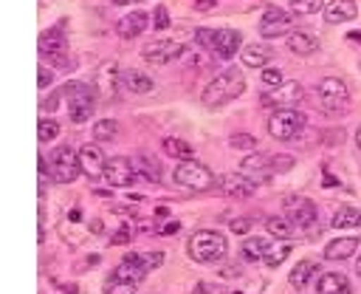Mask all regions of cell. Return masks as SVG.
I'll list each match as a JSON object with an SVG mask.
<instances>
[{"mask_svg":"<svg viewBox=\"0 0 361 294\" xmlns=\"http://www.w3.org/2000/svg\"><path fill=\"white\" fill-rule=\"evenodd\" d=\"M243 90H245V76H243V71L228 65L226 71H220V74L203 88V96H200V99H203L206 107H220V105L237 99Z\"/></svg>","mask_w":361,"mask_h":294,"instance_id":"cell-1","label":"cell"},{"mask_svg":"<svg viewBox=\"0 0 361 294\" xmlns=\"http://www.w3.org/2000/svg\"><path fill=\"white\" fill-rule=\"evenodd\" d=\"M65 105H68V116L73 119V124H85L90 116H93V105H96V96H93V88L85 85V82H68L59 88Z\"/></svg>","mask_w":361,"mask_h":294,"instance_id":"cell-2","label":"cell"},{"mask_svg":"<svg viewBox=\"0 0 361 294\" xmlns=\"http://www.w3.org/2000/svg\"><path fill=\"white\" fill-rule=\"evenodd\" d=\"M161 263H164V252H127L121 257V263L116 266L113 277L127 280V283H138V280H144V274L149 269H155Z\"/></svg>","mask_w":361,"mask_h":294,"instance_id":"cell-3","label":"cell"},{"mask_svg":"<svg viewBox=\"0 0 361 294\" xmlns=\"http://www.w3.org/2000/svg\"><path fill=\"white\" fill-rule=\"evenodd\" d=\"M228 252V243L220 232H195L189 237V254L197 263H220Z\"/></svg>","mask_w":361,"mask_h":294,"instance_id":"cell-4","label":"cell"},{"mask_svg":"<svg viewBox=\"0 0 361 294\" xmlns=\"http://www.w3.org/2000/svg\"><path fill=\"white\" fill-rule=\"evenodd\" d=\"M305 113H299L296 107H279V110H274L271 116H268V133H271V139H276V141H293L299 133H302V127H305Z\"/></svg>","mask_w":361,"mask_h":294,"instance_id":"cell-5","label":"cell"},{"mask_svg":"<svg viewBox=\"0 0 361 294\" xmlns=\"http://www.w3.org/2000/svg\"><path fill=\"white\" fill-rule=\"evenodd\" d=\"M48 167H51V178L56 184H73L76 175L82 172V161H79V153L68 144L56 147L51 155H48Z\"/></svg>","mask_w":361,"mask_h":294,"instance_id":"cell-6","label":"cell"},{"mask_svg":"<svg viewBox=\"0 0 361 294\" xmlns=\"http://www.w3.org/2000/svg\"><path fill=\"white\" fill-rule=\"evenodd\" d=\"M172 178H175V184H178V187H183V189H192V192H203V189H209V187L214 184V175H212V170H209L206 164L195 161V158H186V161H180V164L175 167Z\"/></svg>","mask_w":361,"mask_h":294,"instance_id":"cell-7","label":"cell"},{"mask_svg":"<svg viewBox=\"0 0 361 294\" xmlns=\"http://www.w3.org/2000/svg\"><path fill=\"white\" fill-rule=\"evenodd\" d=\"M39 54L48 59L51 68H71V54H68V42L62 37V23L39 37Z\"/></svg>","mask_w":361,"mask_h":294,"instance_id":"cell-8","label":"cell"},{"mask_svg":"<svg viewBox=\"0 0 361 294\" xmlns=\"http://www.w3.org/2000/svg\"><path fill=\"white\" fill-rule=\"evenodd\" d=\"M285 218L296 226V229H313L319 220V209L310 198L302 195H288L285 198Z\"/></svg>","mask_w":361,"mask_h":294,"instance_id":"cell-9","label":"cell"},{"mask_svg":"<svg viewBox=\"0 0 361 294\" xmlns=\"http://www.w3.org/2000/svg\"><path fill=\"white\" fill-rule=\"evenodd\" d=\"M347 102H350V93H347V85H344L341 79L324 76V79L319 82V105H322V110H327V113H341V110L347 107Z\"/></svg>","mask_w":361,"mask_h":294,"instance_id":"cell-10","label":"cell"},{"mask_svg":"<svg viewBox=\"0 0 361 294\" xmlns=\"http://www.w3.org/2000/svg\"><path fill=\"white\" fill-rule=\"evenodd\" d=\"M302 96H305V90H302V85L299 82H282L279 88H274L271 93H262V105L265 107H296L299 102H302Z\"/></svg>","mask_w":361,"mask_h":294,"instance_id":"cell-11","label":"cell"},{"mask_svg":"<svg viewBox=\"0 0 361 294\" xmlns=\"http://www.w3.org/2000/svg\"><path fill=\"white\" fill-rule=\"evenodd\" d=\"M290 25H293V17L285 11V8H268L265 14H262V20H259V34L265 37V40H276V37H282V34H290Z\"/></svg>","mask_w":361,"mask_h":294,"instance_id":"cell-12","label":"cell"},{"mask_svg":"<svg viewBox=\"0 0 361 294\" xmlns=\"http://www.w3.org/2000/svg\"><path fill=\"white\" fill-rule=\"evenodd\" d=\"M141 54H144V59H147L149 65H166V62L183 57V45L175 42V40H155V42L144 45Z\"/></svg>","mask_w":361,"mask_h":294,"instance_id":"cell-13","label":"cell"},{"mask_svg":"<svg viewBox=\"0 0 361 294\" xmlns=\"http://www.w3.org/2000/svg\"><path fill=\"white\" fill-rule=\"evenodd\" d=\"M135 178V170H133V161L130 158H107V167H104V175L102 181L113 189L118 187H130Z\"/></svg>","mask_w":361,"mask_h":294,"instance_id":"cell-14","label":"cell"},{"mask_svg":"<svg viewBox=\"0 0 361 294\" xmlns=\"http://www.w3.org/2000/svg\"><path fill=\"white\" fill-rule=\"evenodd\" d=\"M240 172H245L254 181H262V178H268L274 172V158L268 153H248L240 161Z\"/></svg>","mask_w":361,"mask_h":294,"instance_id":"cell-15","label":"cell"},{"mask_svg":"<svg viewBox=\"0 0 361 294\" xmlns=\"http://www.w3.org/2000/svg\"><path fill=\"white\" fill-rule=\"evenodd\" d=\"M220 189L226 195H234V198H251L257 192V181L248 178L245 172H228L220 178Z\"/></svg>","mask_w":361,"mask_h":294,"instance_id":"cell-16","label":"cell"},{"mask_svg":"<svg viewBox=\"0 0 361 294\" xmlns=\"http://www.w3.org/2000/svg\"><path fill=\"white\" fill-rule=\"evenodd\" d=\"M240 48H243V37H240V31H234V28H217L214 42H212V51H214L220 59H231Z\"/></svg>","mask_w":361,"mask_h":294,"instance_id":"cell-17","label":"cell"},{"mask_svg":"<svg viewBox=\"0 0 361 294\" xmlns=\"http://www.w3.org/2000/svg\"><path fill=\"white\" fill-rule=\"evenodd\" d=\"M79 161H82V172H85L87 178H102V175H104L107 158H104V153H102L96 144H82Z\"/></svg>","mask_w":361,"mask_h":294,"instance_id":"cell-18","label":"cell"},{"mask_svg":"<svg viewBox=\"0 0 361 294\" xmlns=\"http://www.w3.org/2000/svg\"><path fill=\"white\" fill-rule=\"evenodd\" d=\"M147 23H149V17H147L144 11H130V14H124V17L116 23V34L124 37V40H133V37H138V34L147 28Z\"/></svg>","mask_w":361,"mask_h":294,"instance_id":"cell-19","label":"cell"},{"mask_svg":"<svg viewBox=\"0 0 361 294\" xmlns=\"http://www.w3.org/2000/svg\"><path fill=\"white\" fill-rule=\"evenodd\" d=\"M355 14H358L355 0H330L324 6V20L327 23H350V20H355Z\"/></svg>","mask_w":361,"mask_h":294,"instance_id":"cell-20","label":"cell"},{"mask_svg":"<svg viewBox=\"0 0 361 294\" xmlns=\"http://www.w3.org/2000/svg\"><path fill=\"white\" fill-rule=\"evenodd\" d=\"M316 291L319 294H350V280L341 274V271H324L316 283Z\"/></svg>","mask_w":361,"mask_h":294,"instance_id":"cell-21","label":"cell"},{"mask_svg":"<svg viewBox=\"0 0 361 294\" xmlns=\"http://www.w3.org/2000/svg\"><path fill=\"white\" fill-rule=\"evenodd\" d=\"M133 170H135L138 178H144V181H149V184L161 181V164H158L149 153H138V155L133 158Z\"/></svg>","mask_w":361,"mask_h":294,"instance_id":"cell-22","label":"cell"},{"mask_svg":"<svg viewBox=\"0 0 361 294\" xmlns=\"http://www.w3.org/2000/svg\"><path fill=\"white\" fill-rule=\"evenodd\" d=\"M288 48L296 57H307V54H313L319 48V40L313 34H307V31H290L288 34Z\"/></svg>","mask_w":361,"mask_h":294,"instance_id":"cell-23","label":"cell"},{"mask_svg":"<svg viewBox=\"0 0 361 294\" xmlns=\"http://www.w3.org/2000/svg\"><path fill=\"white\" fill-rule=\"evenodd\" d=\"M355 249H358V240L355 237H336V240H330L324 246V260H344Z\"/></svg>","mask_w":361,"mask_h":294,"instance_id":"cell-24","label":"cell"},{"mask_svg":"<svg viewBox=\"0 0 361 294\" xmlns=\"http://www.w3.org/2000/svg\"><path fill=\"white\" fill-rule=\"evenodd\" d=\"M268 57H271L268 48H262V45H257V42L240 48V59H243L245 68H265V65H268Z\"/></svg>","mask_w":361,"mask_h":294,"instance_id":"cell-25","label":"cell"},{"mask_svg":"<svg viewBox=\"0 0 361 294\" xmlns=\"http://www.w3.org/2000/svg\"><path fill=\"white\" fill-rule=\"evenodd\" d=\"M268 249H271V243H268L265 237H245L240 252H243V260H248V263H257V260H265Z\"/></svg>","mask_w":361,"mask_h":294,"instance_id":"cell-26","label":"cell"},{"mask_svg":"<svg viewBox=\"0 0 361 294\" xmlns=\"http://www.w3.org/2000/svg\"><path fill=\"white\" fill-rule=\"evenodd\" d=\"M330 226H333V229H361V209H355V206H341V209L333 215Z\"/></svg>","mask_w":361,"mask_h":294,"instance_id":"cell-27","label":"cell"},{"mask_svg":"<svg viewBox=\"0 0 361 294\" xmlns=\"http://www.w3.org/2000/svg\"><path fill=\"white\" fill-rule=\"evenodd\" d=\"M313 274H316V260H299V263L293 266V271H290L288 280H290L293 288H305Z\"/></svg>","mask_w":361,"mask_h":294,"instance_id":"cell-28","label":"cell"},{"mask_svg":"<svg viewBox=\"0 0 361 294\" xmlns=\"http://www.w3.org/2000/svg\"><path fill=\"white\" fill-rule=\"evenodd\" d=\"M265 229H268L274 237H279V240H290V237L296 235V226H293L288 218H279V215H276V218H268V220H265Z\"/></svg>","mask_w":361,"mask_h":294,"instance_id":"cell-29","label":"cell"},{"mask_svg":"<svg viewBox=\"0 0 361 294\" xmlns=\"http://www.w3.org/2000/svg\"><path fill=\"white\" fill-rule=\"evenodd\" d=\"M124 88L130 93H149L152 90V79L144 76V74H138V71H127L124 74Z\"/></svg>","mask_w":361,"mask_h":294,"instance_id":"cell-30","label":"cell"},{"mask_svg":"<svg viewBox=\"0 0 361 294\" xmlns=\"http://www.w3.org/2000/svg\"><path fill=\"white\" fill-rule=\"evenodd\" d=\"M118 68H116V62H104L102 65V71H99V79H96V88H102L104 93H113L116 90V79H118V74H116Z\"/></svg>","mask_w":361,"mask_h":294,"instance_id":"cell-31","label":"cell"},{"mask_svg":"<svg viewBox=\"0 0 361 294\" xmlns=\"http://www.w3.org/2000/svg\"><path fill=\"white\" fill-rule=\"evenodd\" d=\"M116 133H118V124H116L113 119H99V122L93 124V139H96V141H113Z\"/></svg>","mask_w":361,"mask_h":294,"instance_id":"cell-32","label":"cell"},{"mask_svg":"<svg viewBox=\"0 0 361 294\" xmlns=\"http://www.w3.org/2000/svg\"><path fill=\"white\" fill-rule=\"evenodd\" d=\"M164 153L172 155V158H189L192 155V147L183 141V139H164Z\"/></svg>","mask_w":361,"mask_h":294,"instance_id":"cell-33","label":"cell"},{"mask_svg":"<svg viewBox=\"0 0 361 294\" xmlns=\"http://www.w3.org/2000/svg\"><path fill=\"white\" fill-rule=\"evenodd\" d=\"M59 136V124L54 122V119H39V124H37V139L39 141H51V139H56Z\"/></svg>","mask_w":361,"mask_h":294,"instance_id":"cell-34","label":"cell"},{"mask_svg":"<svg viewBox=\"0 0 361 294\" xmlns=\"http://www.w3.org/2000/svg\"><path fill=\"white\" fill-rule=\"evenodd\" d=\"M324 0H290V11L293 14H313L319 8H324Z\"/></svg>","mask_w":361,"mask_h":294,"instance_id":"cell-35","label":"cell"},{"mask_svg":"<svg viewBox=\"0 0 361 294\" xmlns=\"http://www.w3.org/2000/svg\"><path fill=\"white\" fill-rule=\"evenodd\" d=\"M259 79H262V85L265 88H279L285 79H282V71L279 68H274V65H265L262 68V74H259Z\"/></svg>","mask_w":361,"mask_h":294,"instance_id":"cell-36","label":"cell"},{"mask_svg":"<svg viewBox=\"0 0 361 294\" xmlns=\"http://www.w3.org/2000/svg\"><path fill=\"white\" fill-rule=\"evenodd\" d=\"M133 286H135V283H127V280L110 277V280H107V286H104V294H133Z\"/></svg>","mask_w":361,"mask_h":294,"instance_id":"cell-37","label":"cell"},{"mask_svg":"<svg viewBox=\"0 0 361 294\" xmlns=\"http://www.w3.org/2000/svg\"><path fill=\"white\" fill-rule=\"evenodd\" d=\"M288 252H290V246H288V243H285V246H276V249H268V254H265V266L276 269V266L288 257Z\"/></svg>","mask_w":361,"mask_h":294,"instance_id":"cell-38","label":"cell"},{"mask_svg":"<svg viewBox=\"0 0 361 294\" xmlns=\"http://www.w3.org/2000/svg\"><path fill=\"white\" fill-rule=\"evenodd\" d=\"M214 34H217V28H197V31H195V42H197L203 51H209L212 42H214Z\"/></svg>","mask_w":361,"mask_h":294,"instance_id":"cell-39","label":"cell"},{"mask_svg":"<svg viewBox=\"0 0 361 294\" xmlns=\"http://www.w3.org/2000/svg\"><path fill=\"white\" fill-rule=\"evenodd\" d=\"M231 147H237V150H254L257 147V139L254 136H248V133H237V136H231V141H228Z\"/></svg>","mask_w":361,"mask_h":294,"instance_id":"cell-40","label":"cell"},{"mask_svg":"<svg viewBox=\"0 0 361 294\" xmlns=\"http://www.w3.org/2000/svg\"><path fill=\"white\" fill-rule=\"evenodd\" d=\"M152 28H158V31H164V28H169V11H166V6H155V11H152Z\"/></svg>","mask_w":361,"mask_h":294,"instance_id":"cell-41","label":"cell"},{"mask_svg":"<svg viewBox=\"0 0 361 294\" xmlns=\"http://www.w3.org/2000/svg\"><path fill=\"white\" fill-rule=\"evenodd\" d=\"M37 71H39V74H37V85H39V90H45V88L51 85V79H54V74H51V71H48L45 65H39Z\"/></svg>","mask_w":361,"mask_h":294,"instance_id":"cell-42","label":"cell"},{"mask_svg":"<svg viewBox=\"0 0 361 294\" xmlns=\"http://www.w3.org/2000/svg\"><path fill=\"white\" fill-rule=\"evenodd\" d=\"M293 167V158L290 155H276L274 158V172H288Z\"/></svg>","mask_w":361,"mask_h":294,"instance_id":"cell-43","label":"cell"},{"mask_svg":"<svg viewBox=\"0 0 361 294\" xmlns=\"http://www.w3.org/2000/svg\"><path fill=\"white\" fill-rule=\"evenodd\" d=\"M251 223H254V220H251V218H234V220H231V223H228V226H231V229H234V232H237V235H245V232H248V229H251Z\"/></svg>","mask_w":361,"mask_h":294,"instance_id":"cell-44","label":"cell"},{"mask_svg":"<svg viewBox=\"0 0 361 294\" xmlns=\"http://www.w3.org/2000/svg\"><path fill=\"white\" fill-rule=\"evenodd\" d=\"M192 294H226V291L220 286H214V283H197Z\"/></svg>","mask_w":361,"mask_h":294,"instance_id":"cell-45","label":"cell"},{"mask_svg":"<svg viewBox=\"0 0 361 294\" xmlns=\"http://www.w3.org/2000/svg\"><path fill=\"white\" fill-rule=\"evenodd\" d=\"M214 3H217V0H197V3H195V8H197V11H212V8H214Z\"/></svg>","mask_w":361,"mask_h":294,"instance_id":"cell-46","label":"cell"},{"mask_svg":"<svg viewBox=\"0 0 361 294\" xmlns=\"http://www.w3.org/2000/svg\"><path fill=\"white\" fill-rule=\"evenodd\" d=\"M178 229H180V223H178V220H169V223L161 229V235H175Z\"/></svg>","mask_w":361,"mask_h":294,"instance_id":"cell-47","label":"cell"},{"mask_svg":"<svg viewBox=\"0 0 361 294\" xmlns=\"http://www.w3.org/2000/svg\"><path fill=\"white\" fill-rule=\"evenodd\" d=\"M130 240V232L124 229V232H118V235H113V243H127Z\"/></svg>","mask_w":361,"mask_h":294,"instance_id":"cell-48","label":"cell"},{"mask_svg":"<svg viewBox=\"0 0 361 294\" xmlns=\"http://www.w3.org/2000/svg\"><path fill=\"white\" fill-rule=\"evenodd\" d=\"M155 215H158V218H166V215H169V209H166V206H158V209H155Z\"/></svg>","mask_w":361,"mask_h":294,"instance_id":"cell-49","label":"cell"},{"mask_svg":"<svg viewBox=\"0 0 361 294\" xmlns=\"http://www.w3.org/2000/svg\"><path fill=\"white\" fill-rule=\"evenodd\" d=\"M223 277H240V271H237V269H226Z\"/></svg>","mask_w":361,"mask_h":294,"instance_id":"cell-50","label":"cell"},{"mask_svg":"<svg viewBox=\"0 0 361 294\" xmlns=\"http://www.w3.org/2000/svg\"><path fill=\"white\" fill-rule=\"evenodd\" d=\"M82 215H79V209H73V212H68V220H79Z\"/></svg>","mask_w":361,"mask_h":294,"instance_id":"cell-51","label":"cell"},{"mask_svg":"<svg viewBox=\"0 0 361 294\" xmlns=\"http://www.w3.org/2000/svg\"><path fill=\"white\" fill-rule=\"evenodd\" d=\"M116 6H130V3H138V0H113Z\"/></svg>","mask_w":361,"mask_h":294,"instance_id":"cell-52","label":"cell"},{"mask_svg":"<svg viewBox=\"0 0 361 294\" xmlns=\"http://www.w3.org/2000/svg\"><path fill=\"white\" fill-rule=\"evenodd\" d=\"M350 40H355V42H361V31H353V34H350Z\"/></svg>","mask_w":361,"mask_h":294,"instance_id":"cell-53","label":"cell"},{"mask_svg":"<svg viewBox=\"0 0 361 294\" xmlns=\"http://www.w3.org/2000/svg\"><path fill=\"white\" fill-rule=\"evenodd\" d=\"M355 271H358V274H361V257H358V260H355Z\"/></svg>","mask_w":361,"mask_h":294,"instance_id":"cell-54","label":"cell"},{"mask_svg":"<svg viewBox=\"0 0 361 294\" xmlns=\"http://www.w3.org/2000/svg\"><path fill=\"white\" fill-rule=\"evenodd\" d=\"M355 141H358V147H361V127H358V133H355Z\"/></svg>","mask_w":361,"mask_h":294,"instance_id":"cell-55","label":"cell"}]
</instances>
